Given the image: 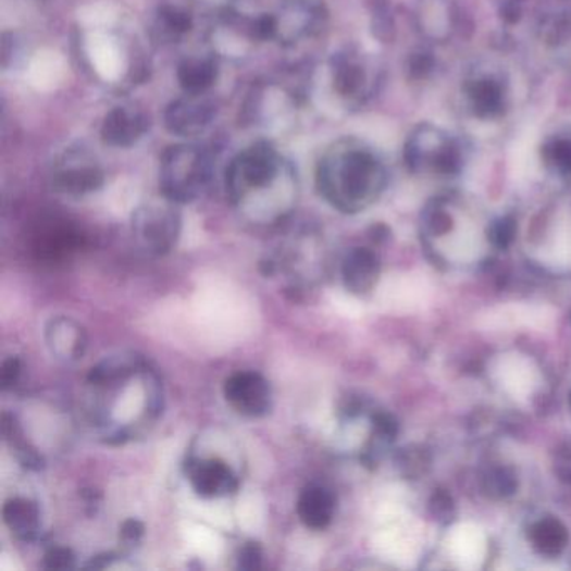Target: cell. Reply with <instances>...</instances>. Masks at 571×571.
<instances>
[{
    "instance_id": "1",
    "label": "cell",
    "mask_w": 571,
    "mask_h": 571,
    "mask_svg": "<svg viewBox=\"0 0 571 571\" xmlns=\"http://www.w3.org/2000/svg\"><path fill=\"white\" fill-rule=\"evenodd\" d=\"M226 197L235 210L256 225L284 222L299 201L294 164L269 141L245 148L226 167Z\"/></svg>"
},
{
    "instance_id": "2",
    "label": "cell",
    "mask_w": 571,
    "mask_h": 571,
    "mask_svg": "<svg viewBox=\"0 0 571 571\" xmlns=\"http://www.w3.org/2000/svg\"><path fill=\"white\" fill-rule=\"evenodd\" d=\"M319 194L335 210L359 213L384 194L387 172L377 151L361 139L332 142L316 164Z\"/></svg>"
},
{
    "instance_id": "3",
    "label": "cell",
    "mask_w": 571,
    "mask_h": 571,
    "mask_svg": "<svg viewBox=\"0 0 571 571\" xmlns=\"http://www.w3.org/2000/svg\"><path fill=\"white\" fill-rule=\"evenodd\" d=\"M215 161L204 146L178 142L161 154V195L175 203H191L210 186Z\"/></svg>"
},
{
    "instance_id": "4",
    "label": "cell",
    "mask_w": 571,
    "mask_h": 571,
    "mask_svg": "<svg viewBox=\"0 0 571 571\" xmlns=\"http://www.w3.org/2000/svg\"><path fill=\"white\" fill-rule=\"evenodd\" d=\"M461 146L448 133L422 124L406 142V161L414 173L452 175L461 167Z\"/></svg>"
},
{
    "instance_id": "5",
    "label": "cell",
    "mask_w": 571,
    "mask_h": 571,
    "mask_svg": "<svg viewBox=\"0 0 571 571\" xmlns=\"http://www.w3.org/2000/svg\"><path fill=\"white\" fill-rule=\"evenodd\" d=\"M327 17L322 0H281L272 12L273 40L287 49L299 48L321 36Z\"/></svg>"
},
{
    "instance_id": "6",
    "label": "cell",
    "mask_w": 571,
    "mask_h": 571,
    "mask_svg": "<svg viewBox=\"0 0 571 571\" xmlns=\"http://www.w3.org/2000/svg\"><path fill=\"white\" fill-rule=\"evenodd\" d=\"M182 232V213L178 203L161 197L142 203L133 213V234L142 248L154 256H163L175 247Z\"/></svg>"
},
{
    "instance_id": "7",
    "label": "cell",
    "mask_w": 571,
    "mask_h": 571,
    "mask_svg": "<svg viewBox=\"0 0 571 571\" xmlns=\"http://www.w3.org/2000/svg\"><path fill=\"white\" fill-rule=\"evenodd\" d=\"M328 83L338 101L357 108L371 96L374 71L364 52L346 48L335 52L327 64Z\"/></svg>"
},
{
    "instance_id": "8",
    "label": "cell",
    "mask_w": 571,
    "mask_h": 571,
    "mask_svg": "<svg viewBox=\"0 0 571 571\" xmlns=\"http://www.w3.org/2000/svg\"><path fill=\"white\" fill-rule=\"evenodd\" d=\"M216 117V104L208 95L183 96L166 105L163 113L164 128L179 138L203 135Z\"/></svg>"
},
{
    "instance_id": "9",
    "label": "cell",
    "mask_w": 571,
    "mask_h": 571,
    "mask_svg": "<svg viewBox=\"0 0 571 571\" xmlns=\"http://www.w3.org/2000/svg\"><path fill=\"white\" fill-rule=\"evenodd\" d=\"M52 185L59 194L84 197L104 185V172L88 151L70 150L55 164Z\"/></svg>"
},
{
    "instance_id": "10",
    "label": "cell",
    "mask_w": 571,
    "mask_h": 571,
    "mask_svg": "<svg viewBox=\"0 0 571 571\" xmlns=\"http://www.w3.org/2000/svg\"><path fill=\"white\" fill-rule=\"evenodd\" d=\"M223 396L229 408L245 418H263L269 414L273 405L272 386L256 371L229 375L223 386Z\"/></svg>"
},
{
    "instance_id": "11",
    "label": "cell",
    "mask_w": 571,
    "mask_h": 571,
    "mask_svg": "<svg viewBox=\"0 0 571 571\" xmlns=\"http://www.w3.org/2000/svg\"><path fill=\"white\" fill-rule=\"evenodd\" d=\"M186 476L201 498H223L238 489L234 470L220 458H191L186 462Z\"/></svg>"
},
{
    "instance_id": "12",
    "label": "cell",
    "mask_w": 571,
    "mask_h": 571,
    "mask_svg": "<svg viewBox=\"0 0 571 571\" xmlns=\"http://www.w3.org/2000/svg\"><path fill=\"white\" fill-rule=\"evenodd\" d=\"M151 120L146 111L133 104L114 105L101 124V139L110 148H132L150 132Z\"/></svg>"
},
{
    "instance_id": "13",
    "label": "cell",
    "mask_w": 571,
    "mask_h": 571,
    "mask_svg": "<svg viewBox=\"0 0 571 571\" xmlns=\"http://www.w3.org/2000/svg\"><path fill=\"white\" fill-rule=\"evenodd\" d=\"M381 262L369 248H353L343 263V281L353 295H368L377 284Z\"/></svg>"
},
{
    "instance_id": "14",
    "label": "cell",
    "mask_w": 571,
    "mask_h": 571,
    "mask_svg": "<svg viewBox=\"0 0 571 571\" xmlns=\"http://www.w3.org/2000/svg\"><path fill=\"white\" fill-rule=\"evenodd\" d=\"M219 61L215 55L191 54L182 59L176 70V79L183 92L208 95L219 79Z\"/></svg>"
},
{
    "instance_id": "15",
    "label": "cell",
    "mask_w": 571,
    "mask_h": 571,
    "mask_svg": "<svg viewBox=\"0 0 571 571\" xmlns=\"http://www.w3.org/2000/svg\"><path fill=\"white\" fill-rule=\"evenodd\" d=\"M194 29V14L178 2H163L154 11L151 34L161 45H176Z\"/></svg>"
},
{
    "instance_id": "16",
    "label": "cell",
    "mask_w": 571,
    "mask_h": 571,
    "mask_svg": "<svg viewBox=\"0 0 571 571\" xmlns=\"http://www.w3.org/2000/svg\"><path fill=\"white\" fill-rule=\"evenodd\" d=\"M297 514L303 526L322 532L331 526L335 514V496L324 486H307L297 501Z\"/></svg>"
},
{
    "instance_id": "17",
    "label": "cell",
    "mask_w": 571,
    "mask_h": 571,
    "mask_svg": "<svg viewBox=\"0 0 571 571\" xmlns=\"http://www.w3.org/2000/svg\"><path fill=\"white\" fill-rule=\"evenodd\" d=\"M467 95L474 114L493 116L505 108V83L495 74H481L468 80Z\"/></svg>"
},
{
    "instance_id": "18",
    "label": "cell",
    "mask_w": 571,
    "mask_h": 571,
    "mask_svg": "<svg viewBox=\"0 0 571 571\" xmlns=\"http://www.w3.org/2000/svg\"><path fill=\"white\" fill-rule=\"evenodd\" d=\"M5 526L17 539L33 542L40 530V508L29 498H11L2 510Z\"/></svg>"
},
{
    "instance_id": "19",
    "label": "cell",
    "mask_w": 571,
    "mask_h": 571,
    "mask_svg": "<svg viewBox=\"0 0 571 571\" xmlns=\"http://www.w3.org/2000/svg\"><path fill=\"white\" fill-rule=\"evenodd\" d=\"M48 343L59 359H79L86 349V334L83 327L70 319H55L48 327Z\"/></svg>"
},
{
    "instance_id": "20",
    "label": "cell",
    "mask_w": 571,
    "mask_h": 571,
    "mask_svg": "<svg viewBox=\"0 0 571 571\" xmlns=\"http://www.w3.org/2000/svg\"><path fill=\"white\" fill-rule=\"evenodd\" d=\"M527 539L536 554L555 558L563 554L568 545V530L560 520L554 517L542 518L527 530Z\"/></svg>"
},
{
    "instance_id": "21",
    "label": "cell",
    "mask_w": 571,
    "mask_h": 571,
    "mask_svg": "<svg viewBox=\"0 0 571 571\" xmlns=\"http://www.w3.org/2000/svg\"><path fill=\"white\" fill-rule=\"evenodd\" d=\"M2 436H4L5 443L11 446L12 452H14L17 461L21 462L26 470L40 471L45 468V458H42V455L26 439L23 427L18 424L15 415L8 414V412L2 415Z\"/></svg>"
},
{
    "instance_id": "22",
    "label": "cell",
    "mask_w": 571,
    "mask_h": 571,
    "mask_svg": "<svg viewBox=\"0 0 571 571\" xmlns=\"http://www.w3.org/2000/svg\"><path fill=\"white\" fill-rule=\"evenodd\" d=\"M543 157L555 173L571 175V133H561L549 139L543 150Z\"/></svg>"
},
{
    "instance_id": "23",
    "label": "cell",
    "mask_w": 571,
    "mask_h": 571,
    "mask_svg": "<svg viewBox=\"0 0 571 571\" xmlns=\"http://www.w3.org/2000/svg\"><path fill=\"white\" fill-rule=\"evenodd\" d=\"M518 488V480L508 468H495L483 477V489L492 498L501 499L513 495Z\"/></svg>"
},
{
    "instance_id": "24",
    "label": "cell",
    "mask_w": 571,
    "mask_h": 571,
    "mask_svg": "<svg viewBox=\"0 0 571 571\" xmlns=\"http://www.w3.org/2000/svg\"><path fill=\"white\" fill-rule=\"evenodd\" d=\"M514 234H517V223L510 216L499 219L498 222L489 226V240L498 248H508L513 241Z\"/></svg>"
},
{
    "instance_id": "25",
    "label": "cell",
    "mask_w": 571,
    "mask_h": 571,
    "mask_svg": "<svg viewBox=\"0 0 571 571\" xmlns=\"http://www.w3.org/2000/svg\"><path fill=\"white\" fill-rule=\"evenodd\" d=\"M263 549L259 542H245L238 549L237 567L240 570L253 571L262 567Z\"/></svg>"
},
{
    "instance_id": "26",
    "label": "cell",
    "mask_w": 571,
    "mask_h": 571,
    "mask_svg": "<svg viewBox=\"0 0 571 571\" xmlns=\"http://www.w3.org/2000/svg\"><path fill=\"white\" fill-rule=\"evenodd\" d=\"M74 567H76V557L73 549L54 546L45 555L46 570L66 571L73 570Z\"/></svg>"
},
{
    "instance_id": "27",
    "label": "cell",
    "mask_w": 571,
    "mask_h": 571,
    "mask_svg": "<svg viewBox=\"0 0 571 571\" xmlns=\"http://www.w3.org/2000/svg\"><path fill=\"white\" fill-rule=\"evenodd\" d=\"M372 424H374V436L378 440L389 443L397 436V421L387 412H377L372 415Z\"/></svg>"
},
{
    "instance_id": "28",
    "label": "cell",
    "mask_w": 571,
    "mask_h": 571,
    "mask_svg": "<svg viewBox=\"0 0 571 571\" xmlns=\"http://www.w3.org/2000/svg\"><path fill=\"white\" fill-rule=\"evenodd\" d=\"M21 371H23V365H21L18 357L5 359L2 362V369H0V386H2V389H12L17 384L18 377H21Z\"/></svg>"
},
{
    "instance_id": "29",
    "label": "cell",
    "mask_w": 571,
    "mask_h": 571,
    "mask_svg": "<svg viewBox=\"0 0 571 571\" xmlns=\"http://www.w3.org/2000/svg\"><path fill=\"white\" fill-rule=\"evenodd\" d=\"M142 535H145V524H142L141 521L132 518V520H126L121 524L120 538L124 545H138V543L141 542Z\"/></svg>"
},
{
    "instance_id": "30",
    "label": "cell",
    "mask_w": 571,
    "mask_h": 571,
    "mask_svg": "<svg viewBox=\"0 0 571 571\" xmlns=\"http://www.w3.org/2000/svg\"><path fill=\"white\" fill-rule=\"evenodd\" d=\"M452 510H455V506H452L451 496L443 492L434 493L433 499H431L433 517H436L437 520H448Z\"/></svg>"
},
{
    "instance_id": "31",
    "label": "cell",
    "mask_w": 571,
    "mask_h": 571,
    "mask_svg": "<svg viewBox=\"0 0 571 571\" xmlns=\"http://www.w3.org/2000/svg\"><path fill=\"white\" fill-rule=\"evenodd\" d=\"M570 402H571V397H570Z\"/></svg>"
}]
</instances>
